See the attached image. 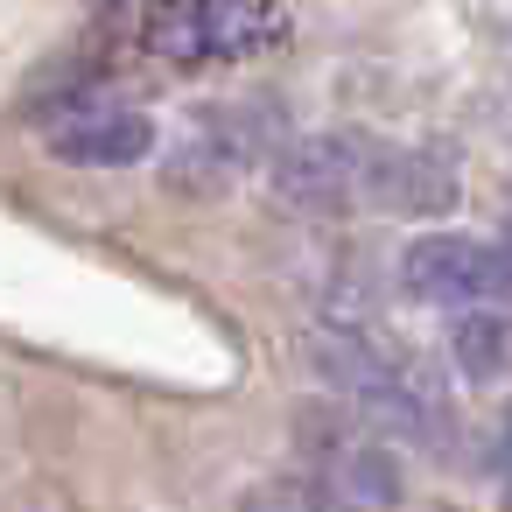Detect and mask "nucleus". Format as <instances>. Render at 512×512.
<instances>
[{"mask_svg": "<svg viewBox=\"0 0 512 512\" xmlns=\"http://www.w3.org/2000/svg\"><path fill=\"white\" fill-rule=\"evenodd\" d=\"M267 190L302 218H435L456 204V169L372 134H302L267 162Z\"/></svg>", "mask_w": 512, "mask_h": 512, "instance_id": "nucleus-1", "label": "nucleus"}, {"mask_svg": "<svg viewBox=\"0 0 512 512\" xmlns=\"http://www.w3.org/2000/svg\"><path fill=\"white\" fill-rule=\"evenodd\" d=\"M309 351V372L358 414L372 421L379 435L393 442H435V421H442V400H435V379L386 337L372 330H351V323H330V330H309L302 337Z\"/></svg>", "mask_w": 512, "mask_h": 512, "instance_id": "nucleus-2", "label": "nucleus"}, {"mask_svg": "<svg viewBox=\"0 0 512 512\" xmlns=\"http://www.w3.org/2000/svg\"><path fill=\"white\" fill-rule=\"evenodd\" d=\"M141 43L162 64H239L274 43H288V8L281 0H148Z\"/></svg>", "mask_w": 512, "mask_h": 512, "instance_id": "nucleus-3", "label": "nucleus"}, {"mask_svg": "<svg viewBox=\"0 0 512 512\" xmlns=\"http://www.w3.org/2000/svg\"><path fill=\"white\" fill-rule=\"evenodd\" d=\"M295 442H302L309 477L330 498H344L351 512H393L400 505V463H393V449H386V435L372 421L309 407L302 428H295Z\"/></svg>", "mask_w": 512, "mask_h": 512, "instance_id": "nucleus-4", "label": "nucleus"}, {"mask_svg": "<svg viewBox=\"0 0 512 512\" xmlns=\"http://www.w3.org/2000/svg\"><path fill=\"white\" fill-rule=\"evenodd\" d=\"M400 295L428 309H477L512 295V253L470 232H421L400 253Z\"/></svg>", "mask_w": 512, "mask_h": 512, "instance_id": "nucleus-5", "label": "nucleus"}, {"mask_svg": "<svg viewBox=\"0 0 512 512\" xmlns=\"http://www.w3.org/2000/svg\"><path fill=\"white\" fill-rule=\"evenodd\" d=\"M43 148L71 169H134L155 155V120L134 106H78L43 127Z\"/></svg>", "mask_w": 512, "mask_h": 512, "instance_id": "nucleus-6", "label": "nucleus"}, {"mask_svg": "<svg viewBox=\"0 0 512 512\" xmlns=\"http://www.w3.org/2000/svg\"><path fill=\"white\" fill-rule=\"evenodd\" d=\"M449 351H456V372H463L470 386H491L498 372H512V316H498V309H470V316L456 323Z\"/></svg>", "mask_w": 512, "mask_h": 512, "instance_id": "nucleus-7", "label": "nucleus"}, {"mask_svg": "<svg viewBox=\"0 0 512 512\" xmlns=\"http://www.w3.org/2000/svg\"><path fill=\"white\" fill-rule=\"evenodd\" d=\"M239 169H246L239 134H211V127H197V134H183V148H176V162H169V183L204 197V190H225Z\"/></svg>", "mask_w": 512, "mask_h": 512, "instance_id": "nucleus-8", "label": "nucleus"}, {"mask_svg": "<svg viewBox=\"0 0 512 512\" xmlns=\"http://www.w3.org/2000/svg\"><path fill=\"white\" fill-rule=\"evenodd\" d=\"M239 512H351V505L330 498L316 477H260V484L239 498Z\"/></svg>", "mask_w": 512, "mask_h": 512, "instance_id": "nucleus-9", "label": "nucleus"}, {"mask_svg": "<svg viewBox=\"0 0 512 512\" xmlns=\"http://www.w3.org/2000/svg\"><path fill=\"white\" fill-rule=\"evenodd\" d=\"M498 470H505V491H512V414H505V428H498Z\"/></svg>", "mask_w": 512, "mask_h": 512, "instance_id": "nucleus-10", "label": "nucleus"}]
</instances>
